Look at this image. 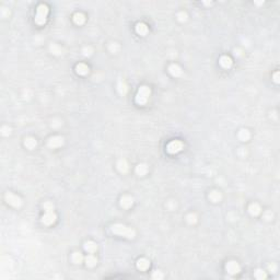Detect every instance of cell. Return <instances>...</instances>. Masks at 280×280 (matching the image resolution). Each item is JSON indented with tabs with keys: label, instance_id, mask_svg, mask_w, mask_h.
<instances>
[{
	"label": "cell",
	"instance_id": "obj_12",
	"mask_svg": "<svg viewBox=\"0 0 280 280\" xmlns=\"http://www.w3.org/2000/svg\"><path fill=\"white\" fill-rule=\"evenodd\" d=\"M168 71H170V74H172V76H174V77H179L182 74L181 67H179L178 65H176V64L171 65L170 68H168Z\"/></svg>",
	"mask_w": 280,
	"mask_h": 280
},
{
	"label": "cell",
	"instance_id": "obj_28",
	"mask_svg": "<svg viewBox=\"0 0 280 280\" xmlns=\"http://www.w3.org/2000/svg\"><path fill=\"white\" fill-rule=\"evenodd\" d=\"M108 48H110V50L112 53H117L119 50H121V46H119L117 43H112V44L110 45V47H108Z\"/></svg>",
	"mask_w": 280,
	"mask_h": 280
},
{
	"label": "cell",
	"instance_id": "obj_2",
	"mask_svg": "<svg viewBox=\"0 0 280 280\" xmlns=\"http://www.w3.org/2000/svg\"><path fill=\"white\" fill-rule=\"evenodd\" d=\"M48 14V8L45 5H40L36 10V16H35V23L38 25H43L46 22V18Z\"/></svg>",
	"mask_w": 280,
	"mask_h": 280
},
{
	"label": "cell",
	"instance_id": "obj_31",
	"mask_svg": "<svg viewBox=\"0 0 280 280\" xmlns=\"http://www.w3.org/2000/svg\"><path fill=\"white\" fill-rule=\"evenodd\" d=\"M177 18H178V20L181 21V22H184V21L187 20V14H186L184 11H182V12H179V13L177 14Z\"/></svg>",
	"mask_w": 280,
	"mask_h": 280
},
{
	"label": "cell",
	"instance_id": "obj_33",
	"mask_svg": "<svg viewBox=\"0 0 280 280\" xmlns=\"http://www.w3.org/2000/svg\"><path fill=\"white\" fill-rule=\"evenodd\" d=\"M152 278L153 279H162L163 278V273H161V271H154L152 275Z\"/></svg>",
	"mask_w": 280,
	"mask_h": 280
},
{
	"label": "cell",
	"instance_id": "obj_8",
	"mask_svg": "<svg viewBox=\"0 0 280 280\" xmlns=\"http://www.w3.org/2000/svg\"><path fill=\"white\" fill-rule=\"evenodd\" d=\"M225 269L229 273H231V275H236V273H239L241 271L240 265H239L236 262H233V260L232 262H229L228 264H226Z\"/></svg>",
	"mask_w": 280,
	"mask_h": 280
},
{
	"label": "cell",
	"instance_id": "obj_5",
	"mask_svg": "<svg viewBox=\"0 0 280 280\" xmlns=\"http://www.w3.org/2000/svg\"><path fill=\"white\" fill-rule=\"evenodd\" d=\"M6 200H7L8 204L11 205V206H13V207H16V208H18V207H20L21 205H22V199H21L20 197H18L17 195H14V194H12V193L6 194Z\"/></svg>",
	"mask_w": 280,
	"mask_h": 280
},
{
	"label": "cell",
	"instance_id": "obj_35",
	"mask_svg": "<svg viewBox=\"0 0 280 280\" xmlns=\"http://www.w3.org/2000/svg\"><path fill=\"white\" fill-rule=\"evenodd\" d=\"M278 77H279V72H276L275 76H273V78H275L273 80H275V82H277V83L279 82V79H278Z\"/></svg>",
	"mask_w": 280,
	"mask_h": 280
},
{
	"label": "cell",
	"instance_id": "obj_17",
	"mask_svg": "<svg viewBox=\"0 0 280 280\" xmlns=\"http://www.w3.org/2000/svg\"><path fill=\"white\" fill-rule=\"evenodd\" d=\"M36 145H37V142H36V140H35V139H34V138H32V137H29V138H25V140H24V146L26 147L27 149L32 150V149L35 148Z\"/></svg>",
	"mask_w": 280,
	"mask_h": 280
},
{
	"label": "cell",
	"instance_id": "obj_19",
	"mask_svg": "<svg viewBox=\"0 0 280 280\" xmlns=\"http://www.w3.org/2000/svg\"><path fill=\"white\" fill-rule=\"evenodd\" d=\"M76 70H77V72H78L79 74L84 76V74H87L88 72H89V67H88L85 64H79V65H77Z\"/></svg>",
	"mask_w": 280,
	"mask_h": 280
},
{
	"label": "cell",
	"instance_id": "obj_20",
	"mask_svg": "<svg viewBox=\"0 0 280 280\" xmlns=\"http://www.w3.org/2000/svg\"><path fill=\"white\" fill-rule=\"evenodd\" d=\"M84 21H85V17H84V14L81 13V12H78V13H76L74 16V22L76 23V24L81 25L84 23Z\"/></svg>",
	"mask_w": 280,
	"mask_h": 280
},
{
	"label": "cell",
	"instance_id": "obj_34",
	"mask_svg": "<svg viewBox=\"0 0 280 280\" xmlns=\"http://www.w3.org/2000/svg\"><path fill=\"white\" fill-rule=\"evenodd\" d=\"M1 134H2L3 136H8V135L10 134V128L8 127V126H3V127L1 128Z\"/></svg>",
	"mask_w": 280,
	"mask_h": 280
},
{
	"label": "cell",
	"instance_id": "obj_18",
	"mask_svg": "<svg viewBox=\"0 0 280 280\" xmlns=\"http://www.w3.org/2000/svg\"><path fill=\"white\" fill-rule=\"evenodd\" d=\"M117 168H118V170L121 171V173H126L128 171V168H129V166H128V163L125 159H121V160H119L118 163H117Z\"/></svg>",
	"mask_w": 280,
	"mask_h": 280
},
{
	"label": "cell",
	"instance_id": "obj_15",
	"mask_svg": "<svg viewBox=\"0 0 280 280\" xmlns=\"http://www.w3.org/2000/svg\"><path fill=\"white\" fill-rule=\"evenodd\" d=\"M84 249L89 253H94L95 251L97 249V245L95 244L93 241H88L87 243L84 244Z\"/></svg>",
	"mask_w": 280,
	"mask_h": 280
},
{
	"label": "cell",
	"instance_id": "obj_25",
	"mask_svg": "<svg viewBox=\"0 0 280 280\" xmlns=\"http://www.w3.org/2000/svg\"><path fill=\"white\" fill-rule=\"evenodd\" d=\"M118 91L121 94H126V92H127V85L123 80H121L118 83Z\"/></svg>",
	"mask_w": 280,
	"mask_h": 280
},
{
	"label": "cell",
	"instance_id": "obj_11",
	"mask_svg": "<svg viewBox=\"0 0 280 280\" xmlns=\"http://www.w3.org/2000/svg\"><path fill=\"white\" fill-rule=\"evenodd\" d=\"M149 29L148 26H147L145 23H138L136 26V32L139 34V35H141V36H145L147 35V33H148Z\"/></svg>",
	"mask_w": 280,
	"mask_h": 280
},
{
	"label": "cell",
	"instance_id": "obj_3",
	"mask_svg": "<svg viewBox=\"0 0 280 280\" xmlns=\"http://www.w3.org/2000/svg\"><path fill=\"white\" fill-rule=\"evenodd\" d=\"M150 93H151L150 88H148L147 85L140 87V89H139V91H138V94H137V97H136V102L138 104H140V105L146 104L149 99V97H150Z\"/></svg>",
	"mask_w": 280,
	"mask_h": 280
},
{
	"label": "cell",
	"instance_id": "obj_23",
	"mask_svg": "<svg viewBox=\"0 0 280 280\" xmlns=\"http://www.w3.org/2000/svg\"><path fill=\"white\" fill-rule=\"evenodd\" d=\"M97 263V259L94 255H88L87 257H85V264H87L89 267L95 266Z\"/></svg>",
	"mask_w": 280,
	"mask_h": 280
},
{
	"label": "cell",
	"instance_id": "obj_32",
	"mask_svg": "<svg viewBox=\"0 0 280 280\" xmlns=\"http://www.w3.org/2000/svg\"><path fill=\"white\" fill-rule=\"evenodd\" d=\"M92 53H93V50H92V47H90V46L83 48V54H84V56H90Z\"/></svg>",
	"mask_w": 280,
	"mask_h": 280
},
{
	"label": "cell",
	"instance_id": "obj_22",
	"mask_svg": "<svg viewBox=\"0 0 280 280\" xmlns=\"http://www.w3.org/2000/svg\"><path fill=\"white\" fill-rule=\"evenodd\" d=\"M249 137H251V134H249V130L242 129V130L239 131V139L242 140V141H246V140H249Z\"/></svg>",
	"mask_w": 280,
	"mask_h": 280
},
{
	"label": "cell",
	"instance_id": "obj_21",
	"mask_svg": "<svg viewBox=\"0 0 280 280\" xmlns=\"http://www.w3.org/2000/svg\"><path fill=\"white\" fill-rule=\"evenodd\" d=\"M221 198H222L221 194L217 191H213L209 194V199H210L212 202H219L220 200H221Z\"/></svg>",
	"mask_w": 280,
	"mask_h": 280
},
{
	"label": "cell",
	"instance_id": "obj_16",
	"mask_svg": "<svg viewBox=\"0 0 280 280\" xmlns=\"http://www.w3.org/2000/svg\"><path fill=\"white\" fill-rule=\"evenodd\" d=\"M147 172H148V166H147V164L141 163V164H138V165H137L136 173L139 175V176H144Z\"/></svg>",
	"mask_w": 280,
	"mask_h": 280
},
{
	"label": "cell",
	"instance_id": "obj_1",
	"mask_svg": "<svg viewBox=\"0 0 280 280\" xmlns=\"http://www.w3.org/2000/svg\"><path fill=\"white\" fill-rule=\"evenodd\" d=\"M111 231H112L114 234H117V235H121V236H125V238H127V239H134L135 236H136L135 230H132L131 228H128V226L124 225V224H121V223L113 224L112 228H111Z\"/></svg>",
	"mask_w": 280,
	"mask_h": 280
},
{
	"label": "cell",
	"instance_id": "obj_30",
	"mask_svg": "<svg viewBox=\"0 0 280 280\" xmlns=\"http://www.w3.org/2000/svg\"><path fill=\"white\" fill-rule=\"evenodd\" d=\"M255 277L257 278V279H265L267 276H266V273H265V271L258 269V270H256V273H255Z\"/></svg>",
	"mask_w": 280,
	"mask_h": 280
},
{
	"label": "cell",
	"instance_id": "obj_29",
	"mask_svg": "<svg viewBox=\"0 0 280 280\" xmlns=\"http://www.w3.org/2000/svg\"><path fill=\"white\" fill-rule=\"evenodd\" d=\"M44 209H45V212H47V211H54V205L50 202H46L44 204Z\"/></svg>",
	"mask_w": 280,
	"mask_h": 280
},
{
	"label": "cell",
	"instance_id": "obj_9",
	"mask_svg": "<svg viewBox=\"0 0 280 280\" xmlns=\"http://www.w3.org/2000/svg\"><path fill=\"white\" fill-rule=\"evenodd\" d=\"M132 204H134V198L131 196L125 195L121 198V206L123 208H129L132 206Z\"/></svg>",
	"mask_w": 280,
	"mask_h": 280
},
{
	"label": "cell",
	"instance_id": "obj_14",
	"mask_svg": "<svg viewBox=\"0 0 280 280\" xmlns=\"http://www.w3.org/2000/svg\"><path fill=\"white\" fill-rule=\"evenodd\" d=\"M220 65L222 66L223 68H225V69H228V68H230L231 66H232V59L230 58V57L228 56H222L221 58H220Z\"/></svg>",
	"mask_w": 280,
	"mask_h": 280
},
{
	"label": "cell",
	"instance_id": "obj_13",
	"mask_svg": "<svg viewBox=\"0 0 280 280\" xmlns=\"http://www.w3.org/2000/svg\"><path fill=\"white\" fill-rule=\"evenodd\" d=\"M249 213H251L252 216H258L260 213V211H262V208H260V206L258 204L254 202V204L249 205Z\"/></svg>",
	"mask_w": 280,
	"mask_h": 280
},
{
	"label": "cell",
	"instance_id": "obj_10",
	"mask_svg": "<svg viewBox=\"0 0 280 280\" xmlns=\"http://www.w3.org/2000/svg\"><path fill=\"white\" fill-rule=\"evenodd\" d=\"M149 266H150V263H149V260L147 259V258H140V259L138 260V263H137L138 269H140V270H142V271L147 270V269L149 268Z\"/></svg>",
	"mask_w": 280,
	"mask_h": 280
},
{
	"label": "cell",
	"instance_id": "obj_27",
	"mask_svg": "<svg viewBox=\"0 0 280 280\" xmlns=\"http://www.w3.org/2000/svg\"><path fill=\"white\" fill-rule=\"evenodd\" d=\"M186 219H187V222L191 224L193 223H196L197 222V216L195 215V213H189L187 217H186Z\"/></svg>",
	"mask_w": 280,
	"mask_h": 280
},
{
	"label": "cell",
	"instance_id": "obj_24",
	"mask_svg": "<svg viewBox=\"0 0 280 280\" xmlns=\"http://www.w3.org/2000/svg\"><path fill=\"white\" fill-rule=\"evenodd\" d=\"M72 262L74 263V264H81V263L83 262V259H84V258H83V256H82V254L81 253H78V252H77V253H74L72 254Z\"/></svg>",
	"mask_w": 280,
	"mask_h": 280
},
{
	"label": "cell",
	"instance_id": "obj_7",
	"mask_svg": "<svg viewBox=\"0 0 280 280\" xmlns=\"http://www.w3.org/2000/svg\"><path fill=\"white\" fill-rule=\"evenodd\" d=\"M57 217L56 215H55L54 211H47V212H45V215L43 216L42 218V221L44 224H46V225H50V224H53L55 221H56Z\"/></svg>",
	"mask_w": 280,
	"mask_h": 280
},
{
	"label": "cell",
	"instance_id": "obj_26",
	"mask_svg": "<svg viewBox=\"0 0 280 280\" xmlns=\"http://www.w3.org/2000/svg\"><path fill=\"white\" fill-rule=\"evenodd\" d=\"M50 52H52L53 54H55V55H60L61 54V48L59 47L58 45L53 44V45H50Z\"/></svg>",
	"mask_w": 280,
	"mask_h": 280
},
{
	"label": "cell",
	"instance_id": "obj_6",
	"mask_svg": "<svg viewBox=\"0 0 280 280\" xmlns=\"http://www.w3.org/2000/svg\"><path fill=\"white\" fill-rule=\"evenodd\" d=\"M48 147L52 149H55V148H59V147H61L64 145V138L60 136H55V137H52V138L48 140Z\"/></svg>",
	"mask_w": 280,
	"mask_h": 280
},
{
	"label": "cell",
	"instance_id": "obj_4",
	"mask_svg": "<svg viewBox=\"0 0 280 280\" xmlns=\"http://www.w3.org/2000/svg\"><path fill=\"white\" fill-rule=\"evenodd\" d=\"M184 148V144L179 140H173L172 142L168 145V152L171 153V154H175V153L182 151V149Z\"/></svg>",
	"mask_w": 280,
	"mask_h": 280
}]
</instances>
